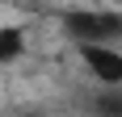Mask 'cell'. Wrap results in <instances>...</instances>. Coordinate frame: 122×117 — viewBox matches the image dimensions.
Instances as JSON below:
<instances>
[{"mask_svg":"<svg viewBox=\"0 0 122 117\" xmlns=\"http://www.w3.org/2000/svg\"><path fill=\"white\" fill-rule=\"evenodd\" d=\"M63 29L76 38V42H118L122 38V13H67L63 17Z\"/></svg>","mask_w":122,"mask_h":117,"instance_id":"cell-1","label":"cell"},{"mask_svg":"<svg viewBox=\"0 0 122 117\" xmlns=\"http://www.w3.org/2000/svg\"><path fill=\"white\" fill-rule=\"evenodd\" d=\"M80 46H84L80 54H84L88 71H93L101 84H118L122 80V54L110 50V42H80Z\"/></svg>","mask_w":122,"mask_h":117,"instance_id":"cell-2","label":"cell"},{"mask_svg":"<svg viewBox=\"0 0 122 117\" xmlns=\"http://www.w3.org/2000/svg\"><path fill=\"white\" fill-rule=\"evenodd\" d=\"M25 54V38L21 29H0V63H13V58Z\"/></svg>","mask_w":122,"mask_h":117,"instance_id":"cell-3","label":"cell"},{"mask_svg":"<svg viewBox=\"0 0 122 117\" xmlns=\"http://www.w3.org/2000/svg\"><path fill=\"white\" fill-rule=\"evenodd\" d=\"M97 109H101V113H122V96H101Z\"/></svg>","mask_w":122,"mask_h":117,"instance_id":"cell-4","label":"cell"}]
</instances>
